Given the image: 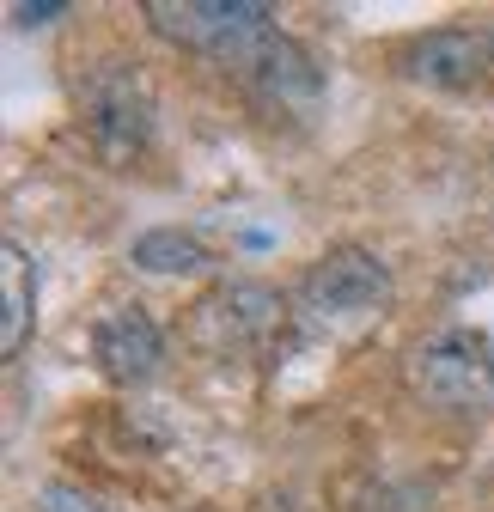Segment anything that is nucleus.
<instances>
[{
  "instance_id": "1a4fd4ad",
  "label": "nucleus",
  "mask_w": 494,
  "mask_h": 512,
  "mask_svg": "<svg viewBox=\"0 0 494 512\" xmlns=\"http://www.w3.org/2000/svg\"><path fill=\"white\" fill-rule=\"evenodd\" d=\"M0 305H7V324H0V354H19L31 336V317H37V269L19 238L0 244Z\"/></svg>"
},
{
  "instance_id": "7ed1b4c3",
  "label": "nucleus",
  "mask_w": 494,
  "mask_h": 512,
  "mask_svg": "<svg viewBox=\"0 0 494 512\" xmlns=\"http://www.w3.org/2000/svg\"><path fill=\"white\" fill-rule=\"evenodd\" d=\"M141 13L165 43L208 55L226 74L275 31V7H263V0H147Z\"/></svg>"
},
{
  "instance_id": "f8f14e48",
  "label": "nucleus",
  "mask_w": 494,
  "mask_h": 512,
  "mask_svg": "<svg viewBox=\"0 0 494 512\" xmlns=\"http://www.w3.org/2000/svg\"><path fill=\"white\" fill-rule=\"evenodd\" d=\"M55 13H61V0H43V7H13L19 25H43V19H55Z\"/></svg>"
},
{
  "instance_id": "f03ea898",
  "label": "nucleus",
  "mask_w": 494,
  "mask_h": 512,
  "mask_svg": "<svg viewBox=\"0 0 494 512\" xmlns=\"http://www.w3.org/2000/svg\"><path fill=\"white\" fill-rule=\"evenodd\" d=\"M403 384L421 409H440L458 421H482L494 409V348L470 330H440L409 348Z\"/></svg>"
},
{
  "instance_id": "39448f33",
  "label": "nucleus",
  "mask_w": 494,
  "mask_h": 512,
  "mask_svg": "<svg viewBox=\"0 0 494 512\" xmlns=\"http://www.w3.org/2000/svg\"><path fill=\"white\" fill-rule=\"evenodd\" d=\"M80 104H86V128L104 159H135L153 135V98L141 86L135 68H122V61H110V68H98L86 86H80Z\"/></svg>"
},
{
  "instance_id": "f257e3e1",
  "label": "nucleus",
  "mask_w": 494,
  "mask_h": 512,
  "mask_svg": "<svg viewBox=\"0 0 494 512\" xmlns=\"http://www.w3.org/2000/svg\"><path fill=\"white\" fill-rule=\"evenodd\" d=\"M385 305H391V269L366 244H330L299 275V293H293L299 330H330V336L366 330Z\"/></svg>"
},
{
  "instance_id": "20e7f679",
  "label": "nucleus",
  "mask_w": 494,
  "mask_h": 512,
  "mask_svg": "<svg viewBox=\"0 0 494 512\" xmlns=\"http://www.w3.org/2000/svg\"><path fill=\"white\" fill-rule=\"evenodd\" d=\"M287 299L263 281H226L190 305V342L208 360H251L287 330Z\"/></svg>"
},
{
  "instance_id": "0eeeda50",
  "label": "nucleus",
  "mask_w": 494,
  "mask_h": 512,
  "mask_svg": "<svg viewBox=\"0 0 494 512\" xmlns=\"http://www.w3.org/2000/svg\"><path fill=\"white\" fill-rule=\"evenodd\" d=\"M232 80L251 92V98H263L269 110H305V104H318V86H324V80H318V61L305 55L281 25L238 61Z\"/></svg>"
},
{
  "instance_id": "6e6552de",
  "label": "nucleus",
  "mask_w": 494,
  "mask_h": 512,
  "mask_svg": "<svg viewBox=\"0 0 494 512\" xmlns=\"http://www.w3.org/2000/svg\"><path fill=\"white\" fill-rule=\"evenodd\" d=\"M159 354H165V336H159V324H153L141 305H116L110 317H98L92 360H98V372L110 384H141V378H153Z\"/></svg>"
},
{
  "instance_id": "423d86ee",
  "label": "nucleus",
  "mask_w": 494,
  "mask_h": 512,
  "mask_svg": "<svg viewBox=\"0 0 494 512\" xmlns=\"http://www.w3.org/2000/svg\"><path fill=\"white\" fill-rule=\"evenodd\" d=\"M403 74L421 86H440V92H464L482 86L494 74V31L476 25H446V31H427L403 49Z\"/></svg>"
},
{
  "instance_id": "9d476101",
  "label": "nucleus",
  "mask_w": 494,
  "mask_h": 512,
  "mask_svg": "<svg viewBox=\"0 0 494 512\" xmlns=\"http://www.w3.org/2000/svg\"><path fill=\"white\" fill-rule=\"evenodd\" d=\"M129 263L147 269V275H196V269L214 263V250H208L196 232H183V226H159V232H141V238H135Z\"/></svg>"
},
{
  "instance_id": "9b49d317",
  "label": "nucleus",
  "mask_w": 494,
  "mask_h": 512,
  "mask_svg": "<svg viewBox=\"0 0 494 512\" xmlns=\"http://www.w3.org/2000/svg\"><path fill=\"white\" fill-rule=\"evenodd\" d=\"M37 512H110V506L92 500V494L74 488V482H43V488H37Z\"/></svg>"
}]
</instances>
